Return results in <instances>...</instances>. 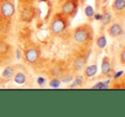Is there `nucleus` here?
<instances>
[{"label":"nucleus","mask_w":125,"mask_h":117,"mask_svg":"<svg viewBox=\"0 0 125 117\" xmlns=\"http://www.w3.org/2000/svg\"><path fill=\"white\" fill-rule=\"evenodd\" d=\"M42 59L41 47L34 42H27L21 52L22 62L30 67L38 65Z\"/></svg>","instance_id":"obj_1"},{"label":"nucleus","mask_w":125,"mask_h":117,"mask_svg":"<svg viewBox=\"0 0 125 117\" xmlns=\"http://www.w3.org/2000/svg\"><path fill=\"white\" fill-rule=\"evenodd\" d=\"M70 25V19L61 14V12L55 13L51 17L49 23V30L51 36H58L62 35Z\"/></svg>","instance_id":"obj_2"},{"label":"nucleus","mask_w":125,"mask_h":117,"mask_svg":"<svg viewBox=\"0 0 125 117\" xmlns=\"http://www.w3.org/2000/svg\"><path fill=\"white\" fill-rule=\"evenodd\" d=\"M94 37V31L89 24H81L75 27L73 31V38L77 43L86 45Z\"/></svg>","instance_id":"obj_3"},{"label":"nucleus","mask_w":125,"mask_h":117,"mask_svg":"<svg viewBox=\"0 0 125 117\" xmlns=\"http://www.w3.org/2000/svg\"><path fill=\"white\" fill-rule=\"evenodd\" d=\"M16 13L15 0H0V22L10 23Z\"/></svg>","instance_id":"obj_4"},{"label":"nucleus","mask_w":125,"mask_h":117,"mask_svg":"<svg viewBox=\"0 0 125 117\" xmlns=\"http://www.w3.org/2000/svg\"><path fill=\"white\" fill-rule=\"evenodd\" d=\"M14 58L15 49L13 46L4 39L0 38V68L12 64Z\"/></svg>","instance_id":"obj_5"},{"label":"nucleus","mask_w":125,"mask_h":117,"mask_svg":"<svg viewBox=\"0 0 125 117\" xmlns=\"http://www.w3.org/2000/svg\"><path fill=\"white\" fill-rule=\"evenodd\" d=\"M12 81L19 86H26L31 81V76L26 67L21 64H17Z\"/></svg>","instance_id":"obj_6"},{"label":"nucleus","mask_w":125,"mask_h":117,"mask_svg":"<svg viewBox=\"0 0 125 117\" xmlns=\"http://www.w3.org/2000/svg\"><path fill=\"white\" fill-rule=\"evenodd\" d=\"M79 3H80L79 0H65L61 4L60 12L71 20L72 18H74L75 15H77Z\"/></svg>","instance_id":"obj_7"},{"label":"nucleus","mask_w":125,"mask_h":117,"mask_svg":"<svg viewBox=\"0 0 125 117\" xmlns=\"http://www.w3.org/2000/svg\"><path fill=\"white\" fill-rule=\"evenodd\" d=\"M17 64H10L8 65L4 66V69L3 70L1 75H0V81H1V85H4L7 83L12 81L15 75V70H16Z\"/></svg>","instance_id":"obj_8"},{"label":"nucleus","mask_w":125,"mask_h":117,"mask_svg":"<svg viewBox=\"0 0 125 117\" xmlns=\"http://www.w3.org/2000/svg\"><path fill=\"white\" fill-rule=\"evenodd\" d=\"M89 56H86L83 54H77L73 59V63H72V69H73V72H80V71H83L85 68L86 64H87V60Z\"/></svg>","instance_id":"obj_9"},{"label":"nucleus","mask_w":125,"mask_h":117,"mask_svg":"<svg viewBox=\"0 0 125 117\" xmlns=\"http://www.w3.org/2000/svg\"><path fill=\"white\" fill-rule=\"evenodd\" d=\"M124 33V28L123 25L118 22H112L109 24L107 28V34L112 38H117L123 36Z\"/></svg>","instance_id":"obj_10"},{"label":"nucleus","mask_w":125,"mask_h":117,"mask_svg":"<svg viewBox=\"0 0 125 117\" xmlns=\"http://www.w3.org/2000/svg\"><path fill=\"white\" fill-rule=\"evenodd\" d=\"M100 71L102 76H108L112 72V67H111L110 59L107 56L103 57L101 60V65H100Z\"/></svg>","instance_id":"obj_11"},{"label":"nucleus","mask_w":125,"mask_h":117,"mask_svg":"<svg viewBox=\"0 0 125 117\" xmlns=\"http://www.w3.org/2000/svg\"><path fill=\"white\" fill-rule=\"evenodd\" d=\"M98 71V65L96 63L90 65L85 66V68L83 69V76L84 78L88 79V78H91L93 76H94L96 75Z\"/></svg>","instance_id":"obj_12"},{"label":"nucleus","mask_w":125,"mask_h":117,"mask_svg":"<svg viewBox=\"0 0 125 117\" xmlns=\"http://www.w3.org/2000/svg\"><path fill=\"white\" fill-rule=\"evenodd\" d=\"M112 9L116 14L123 13L125 10V0H114L112 4Z\"/></svg>","instance_id":"obj_13"},{"label":"nucleus","mask_w":125,"mask_h":117,"mask_svg":"<svg viewBox=\"0 0 125 117\" xmlns=\"http://www.w3.org/2000/svg\"><path fill=\"white\" fill-rule=\"evenodd\" d=\"M102 18L101 20H100V23L103 27H105V26H108L109 24L112 22V15L108 9H104L103 12H102Z\"/></svg>","instance_id":"obj_14"},{"label":"nucleus","mask_w":125,"mask_h":117,"mask_svg":"<svg viewBox=\"0 0 125 117\" xmlns=\"http://www.w3.org/2000/svg\"><path fill=\"white\" fill-rule=\"evenodd\" d=\"M95 44L100 49H104L105 47L107 46V39L106 36L104 34L100 35L99 36H97L95 40Z\"/></svg>","instance_id":"obj_15"},{"label":"nucleus","mask_w":125,"mask_h":117,"mask_svg":"<svg viewBox=\"0 0 125 117\" xmlns=\"http://www.w3.org/2000/svg\"><path fill=\"white\" fill-rule=\"evenodd\" d=\"M84 76H80V75H77L74 77L73 81V83L69 86V88H77V87H81L83 86L84 82Z\"/></svg>","instance_id":"obj_16"},{"label":"nucleus","mask_w":125,"mask_h":117,"mask_svg":"<svg viewBox=\"0 0 125 117\" xmlns=\"http://www.w3.org/2000/svg\"><path fill=\"white\" fill-rule=\"evenodd\" d=\"M74 75L73 73H71V72H66V74H62L61 76V82L63 83H71L72 81H73L74 79Z\"/></svg>","instance_id":"obj_17"},{"label":"nucleus","mask_w":125,"mask_h":117,"mask_svg":"<svg viewBox=\"0 0 125 117\" xmlns=\"http://www.w3.org/2000/svg\"><path fill=\"white\" fill-rule=\"evenodd\" d=\"M94 13H95L94 12V9L91 5H86L85 8H84V14H85V16L89 20H92Z\"/></svg>","instance_id":"obj_18"},{"label":"nucleus","mask_w":125,"mask_h":117,"mask_svg":"<svg viewBox=\"0 0 125 117\" xmlns=\"http://www.w3.org/2000/svg\"><path fill=\"white\" fill-rule=\"evenodd\" d=\"M49 84H50V86L51 87V88H59V87L61 86V79H60L59 77L54 76V77L51 78V79L50 80V82H49Z\"/></svg>","instance_id":"obj_19"},{"label":"nucleus","mask_w":125,"mask_h":117,"mask_svg":"<svg viewBox=\"0 0 125 117\" xmlns=\"http://www.w3.org/2000/svg\"><path fill=\"white\" fill-rule=\"evenodd\" d=\"M109 82L110 81H99V82L95 83V85L92 86L93 89H106L109 88Z\"/></svg>","instance_id":"obj_20"},{"label":"nucleus","mask_w":125,"mask_h":117,"mask_svg":"<svg viewBox=\"0 0 125 117\" xmlns=\"http://www.w3.org/2000/svg\"><path fill=\"white\" fill-rule=\"evenodd\" d=\"M119 61H120V64L122 65L125 66V46L122 48L120 52V54H119Z\"/></svg>","instance_id":"obj_21"},{"label":"nucleus","mask_w":125,"mask_h":117,"mask_svg":"<svg viewBox=\"0 0 125 117\" xmlns=\"http://www.w3.org/2000/svg\"><path fill=\"white\" fill-rule=\"evenodd\" d=\"M37 82H38V84L39 85V86L43 87L46 84V79H45L43 76H39V77L38 78V80H37Z\"/></svg>","instance_id":"obj_22"},{"label":"nucleus","mask_w":125,"mask_h":117,"mask_svg":"<svg viewBox=\"0 0 125 117\" xmlns=\"http://www.w3.org/2000/svg\"><path fill=\"white\" fill-rule=\"evenodd\" d=\"M102 18V14L101 13H94V16H93V19L94 20H97V21H100Z\"/></svg>","instance_id":"obj_23"},{"label":"nucleus","mask_w":125,"mask_h":117,"mask_svg":"<svg viewBox=\"0 0 125 117\" xmlns=\"http://www.w3.org/2000/svg\"><path fill=\"white\" fill-rule=\"evenodd\" d=\"M124 73V71H117V72H115V73H114V75H113V78H114V79H117V78L121 77Z\"/></svg>","instance_id":"obj_24"},{"label":"nucleus","mask_w":125,"mask_h":117,"mask_svg":"<svg viewBox=\"0 0 125 117\" xmlns=\"http://www.w3.org/2000/svg\"><path fill=\"white\" fill-rule=\"evenodd\" d=\"M0 85H1V81H0Z\"/></svg>","instance_id":"obj_25"}]
</instances>
